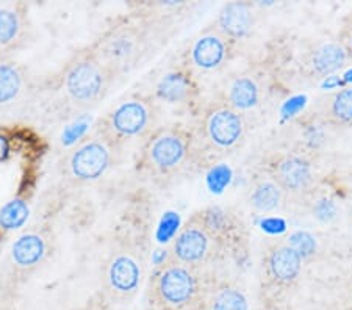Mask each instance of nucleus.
Returning a JSON list of instances; mask_svg holds the SVG:
<instances>
[{"mask_svg": "<svg viewBox=\"0 0 352 310\" xmlns=\"http://www.w3.org/2000/svg\"><path fill=\"white\" fill-rule=\"evenodd\" d=\"M151 254L147 208L130 210L110 241L100 268V291L116 309L126 307L138 295Z\"/></svg>", "mask_w": 352, "mask_h": 310, "instance_id": "1", "label": "nucleus"}, {"mask_svg": "<svg viewBox=\"0 0 352 310\" xmlns=\"http://www.w3.org/2000/svg\"><path fill=\"white\" fill-rule=\"evenodd\" d=\"M166 24L152 3L133 5V11L116 19L88 46L118 80L143 66L164 39Z\"/></svg>", "mask_w": 352, "mask_h": 310, "instance_id": "2", "label": "nucleus"}, {"mask_svg": "<svg viewBox=\"0 0 352 310\" xmlns=\"http://www.w3.org/2000/svg\"><path fill=\"white\" fill-rule=\"evenodd\" d=\"M115 76L96 58L91 50L82 49L61 67L52 87V107L60 115H76L98 107L109 96Z\"/></svg>", "mask_w": 352, "mask_h": 310, "instance_id": "3", "label": "nucleus"}, {"mask_svg": "<svg viewBox=\"0 0 352 310\" xmlns=\"http://www.w3.org/2000/svg\"><path fill=\"white\" fill-rule=\"evenodd\" d=\"M204 291L197 268L168 257L147 279L144 310H202Z\"/></svg>", "mask_w": 352, "mask_h": 310, "instance_id": "4", "label": "nucleus"}, {"mask_svg": "<svg viewBox=\"0 0 352 310\" xmlns=\"http://www.w3.org/2000/svg\"><path fill=\"white\" fill-rule=\"evenodd\" d=\"M195 152L192 135L180 126H158L143 141L136 171L155 184H166L184 171Z\"/></svg>", "mask_w": 352, "mask_h": 310, "instance_id": "5", "label": "nucleus"}, {"mask_svg": "<svg viewBox=\"0 0 352 310\" xmlns=\"http://www.w3.org/2000/svg\"><path fill=\"white\" fill-rule=\"evenodd\" d=\"M160 109L152 94L136 93L118 102L96 122L94 132L124 149L135 140H146L158 127Z\"/></svg>", "mask_w": 352, "mask_h": 310, "instance_id": "6", "label": "nucleus"}, {"mask_svg": "<svg viewBox=\"0 0 352 310\" xmlns=\"http://www.w3.org/2000/svg\"><path fill=\"white\" fill-rule=\"evenodd\" d=\"M121 152L93 131V133L78 141L61 160V177L72 187L93 184L116 165Z\"/></svg>", "mask_w": 352, "mask_h": 310, "instance_id": "7", "label": "nucleus"}, {"mask_svg": "<svg viewBox=\"0 0 352 310\" xmlns=\"http://www.w3.org/2000/svg\"><path fill=\"white\" fill-rule=\"evenodd\" d=\"M221 252L219 228L213 213H197L188 219L173 239L169 258L192 268L214 261Z\"/></svg>", "mask_w": 352, "mask_h": 310, "instance_id": "8", "label": "nucleus"}, {"mask_svg": "<svg viewBox=\"0 0 352 310\" xmlns=\"http://www.w3.org/2000/svg\"><path fill=\"white\" fill-rule=\"evenodd\" d=\"M244 132V116L224 102L207 109L199 126L201 144L214 154H224L235 149L243 140Z\"/></svg>", "mask_w": 352, "mask_h": 310, "instance_id": "9", "label": "nucleus"}, {"mask_svg": "<svg viewBox=\"0 0 352 310\" xmlns=\"http://www.w3.org/2000/svg\"><path fill=\"white\" fill-rule=\"evenodd\" d=\"M55 247L54 230L47 225H33L11 246V272L19 282H24L49 261Z\"/></svg>", "mask_w": 352, "mask_h": 310, "instance_id": "10", "label": "nucleus"}, {"mask_svg": "<svg viewBox=\"0 0 352 310\" xmlns=\"http://www.w3.org/2000/svg\"><path fill=\"white\" fill-rule=\"evenodd\" d=\"M33 38V25L25 3L0 5V56H13Z\"/></svg>", "mask_w": 352, "mask_h": 310, "instance_id": "11", "label": "nucleus"}, {"mask_svg": "<svg viewBox=\"0 0 352 310\" xmlns=\"http://www.w3.org/2000/svg\"><path fill=\"white\" fill-rule=\"evenodd\" d=\"M232 43L218 28L202 33L195 39L185 55V67L192 71L212 72L219 69L230 55Z\"/></svg>", "mask_w": 352, "mask_h": 310, "instance_id": "12", "label": "nucleus"}, {"mask_svg": "<svg viewBox=\"0 0 352 310\" xmlns=\"http://www.w3.org/2000/svg\"><path fill=\"white\" fill-rule=\"evenodd\" d=\"M33 80L13 56H0V111L14 110L32 99Z\"/></svg>", "mask_w": 352, "mask_h": 310, "instance_id": "13", "label": "nucleus"}, {"mask_svg": "<svg viewBox=\"0 0 352 310\" xmlns=\"http://www.w3.org/2000/svg\"><path fill=\"white\" fill-rule=\"evenodd\" d=\"M197 94V85L192 77V72L186 67L171 69L158 78L155 85L154 98L160 102L177 105L192 100Z\"/></svg>", "mask_w": 352, "mask_h": 310, "instance_id": "14", "label": "nucleus"}, {"mask_svg": "<svg viewBox=\"0 0 352 310\" xmlns=\"http://www.w3.org/2000/svg\"><path fill=\"white\" fill-rule=\"evenodd\" d=\"M272 180L285 191H302L311 182L310 163L300 157H283L272 169Z\"/></svg>", "mask_w": 352, "mask_h": 310, "instance_id": "15", "label": "nucleus"}, {"mask_svg": "<svg viewBox=\"0 0 352 310\" xmlns=\"http://www.w3.org/2000/svg\"><path fill=\"white\" fill-rule=\"evenodd\" d=\"M302 258L287 243L272 246L266 256V273L277 284H289L298 278Z\"/></svg>", "mask_w": 352, "mask_h": 310, "instance_id": "16", "label": "nucleus"}, {"mask_svg": "<svg viewBox=\"0 0 352 310\" xmlns=\"http://www.w3.org/2000/svg\"><path fill=\"white\" fill-rule=\"evenodd\" d=\"M217 28L230 41L249 35L254 25V11L246 2L227 3L219 11Z\"/></svg>", "mask_w": 352, "mask_h": 310, "instance_id": "17", "label": "nucleus"}, {"mask_svg": "<svg viewBox=\"0 0 352 310\" xmlns=\"http://www.w3.org/2000/svg\"><path fill=\"white\" fill-rule=\"evenodd\" d=\"M202 310H249V302L240 287L232 282L206 284Z\"/></svg>", "mask_w": 352, "mask_h": 310, "instance_id": "18", "label": "nucleus"}, {"mask_svg": "<svg viewBox=\"0 0 352 310\" xmlns=\"http://www.w3.org/2000/svg\"><path fill=\"white\" fill-rule=\"evenodd\" d=\"M260 102L258 83L251 76H238L227 83L224 89V104L240 111L252 110Z\"/></svg>", "mask_w": 352, "mask_h": 310, "instance_id": "19", "label": "nucleus"}, {"mask_svg": "<svg viewBox=\"0 0 352 310\" xmlns=\"http://www.w3.org/2000/svg\"><path fill=\"white\" fill-rule=\"evenodd\" d=\"M346 58H348V52L342 44L326 43L315 49V52L311 54L310 65L316 74L329 77L344 66Z\"/></svg>", "mask_w": 352, "mask_h": 310, "instance_id": "20", "label": "nucleus"}, {"mask_svg": "<svg viewBox=\"0 0 352 310\" xmlns=\"http://www.w3.org/2000/svg\"><path fill=\"white\" fill-rule=\"evenodd\" d=\"M321 113L329 121L340 126H349L352 124V88H344L342 91L332 94L329 99H324L321 105Z\"/></svg>", "mask_w": 352, "mask_h": 310, "instance_id": "21", "label": "nucleus"}, {"mask_svg": "<svg viewBox=\"0 0 352 310\" xmlns=\"http://www.w3.org/2000/svg\"><path fill=\"white\" fill-rule=\"evenodd\" d=\"M282 188L274 180H262L255 184L249 195V204L257 212L268 213L280 206Z\"/></svg>", "mask_w": 352, "mask_h": 310, "instance_id": "22", "label": "nucleus"}, {"mask_svg": "<svg viewBox=\"0 0 352 310\" xmlns=\"http://www.w3.org/2000/svg\"><path fill=\"white\" fill-rule=\"evenodd\" d=\"M27 217V206L22 201H11L0 210V228L14 229L24 223Z\"/></svg>", "mask_w": 352, "mask_h": 310, "instance_id": "23", "label": "nucleus"}, {"mask_svg": "<svg viewBox=\"0 0 352 310\" xmlns=\"http://www.w3.org/2000/svg\"><path fill=\"white\" fill-rule=\"evenodd\" d=\"M287 245L299 254L300 258H307L316 252V240L307 230H296L288 236Z\"/></svg>", "mask_w": 352, "mask_h": 310, "instance_id": "24", "label": "nucleus"}, {"mask_svg": "<svg viewBox=\"0 0 352 310\" xmlns=\"http://www.w3.org/2000/svg\"><path fill=\"white\" fill-rule=\"evenodd\" d=\"M314 215L321 223H331L337 217V206L331 199H320L314 207Z\"/></svg>", "mask_w": 352, "mask_h": 310, "instance_id": "25", "label": "nucleus"}, {"mask_svg": "<svg viewBox=\"0 0 352 310\" xmlns=\"http://www.w3.org/2000/svg\"><path fill=\"white\" fill-rule=\"evenodd\" d=\"M74 310H116V307L107 300V296L98 290L93 296H89L87 301H85L80 307L74 309Z\"/></svg>", "mask_w": 352, "mask_h": 310, "instance_id": "26", "label": "nucleus"}, {"mask_svg": "<svg viewBox=\"0 0 352 310\" xmlns=\"http://www.w3.org/2000/svg\"><path fill=\"white\" fill-rule=\"evenodd\" d=\"M229 179H230L229 169H227L226 166H217L208 177L210 187L213 188V191H221L227 184H229Z\"/></svg>", "mask_w": 352, "mask_h": 310, "instance_id": "27", "label": "nucleus"}, {"mask_svg": "<svg viewBox=\"0 0 352 310\" xmlns=\"http://www.w3.org/2000/svg\"><path fill=\"white\" fill-rule=\"evenodd\" d=\"M305 104H307V98L305 96H294V98L288 99L282 107V118L283 120H288V118L296 116L304 109Z\"/></svg>", "mask_w": 352, "mask_h": 310, "instance_id": "28", "label": "nucleus"}, {"mask_svg": "<svg viewBox=\"0 0 352 310\" xmlns=\"http://www.w3.org/2000/svg\"><path fill=\"white\" fill-rule=\"evenodd\" d=\"M262 228L270 234H282L285 230L287 224L280 218H268L262 221Z\"/></svg>", "mask_w": 352, "mask_h": 310, "instance_id": "29", "label": "nucleus"}, {"mask_svg": "<svg viewBox=\"0 0 352 310\" xmlns=\"http://www.w3.org/2000/svg\"><path fill=\"white\" fill-rule=\"evenodd\" d=\"M8 155H10V140L7 138V135L0 132V162L7 160Z\"/></svg>", "mask_w": 352, "mask_h": 310, "instance_id": "30", "label": "nucleus"}, {"mask_svg": "<svg viewBox=\"0 0 352 310\" xmlns=\"http://www.w3.org/2000/svg\"><path fill=\"white\" fill-rule=\"evenodd\" d=\"M344 85L343 78H340L337 76H329L324 82H322V88H327V89H332V88H337V87H342Z\"/></svg>", "mask_w": 352, "mask_h": 310, "instance_id": "31", "label": "nucleus"}, {"mask_svg": "<svg viewBox=\"0 0 352 310\" xmlns=\"http://www.w3.org/2000/svg\"><path fill=\"white\" fill-rule=\"evenodd\" d=\"M343 47L346 49V52H349L352 55V27H351V30L348 32V36H346V39H344V46Z\"/></svg>", "mask_w": 352, "mask_h": 310, "instance_id": "32", "label": "nucleus"}, {"mask_svg": "<svg viewBox=\"0 0 352 310\" xmlns=\"http://www.w3.org/2000/svg\"><path fill=\"white\" fill-rule=\"evenodd\" d=\"M343 82L344 83H352V69L344 72V74H343Z\"/></svg>", "mask_w": 352, "mask_h": 310, "instance_id": "33", "label": "nucleus"}, {"mask_svg": "<svg viewBox=\"0 0 352 310\" xmlns=\"http://www.w3.org/2000/svg\"><path fill=\"white\" fill-rule=\"evenodd\" d=\"M260 310H266V309H260Z\"/></svg>", "mask_w": 352, "mask_h": 310, "instance_id": "34", "label": "nucleus"}]
</instances>
